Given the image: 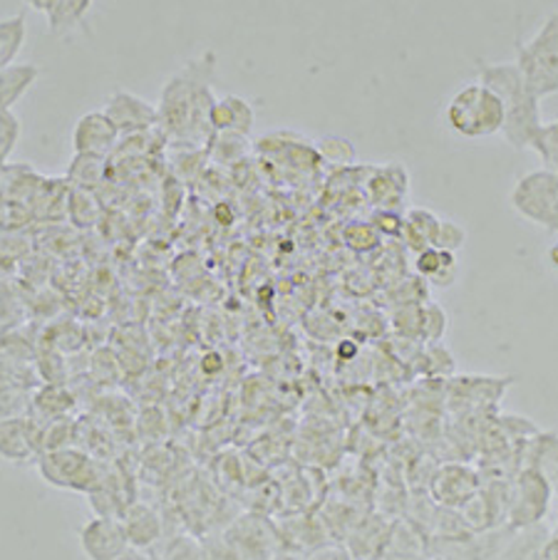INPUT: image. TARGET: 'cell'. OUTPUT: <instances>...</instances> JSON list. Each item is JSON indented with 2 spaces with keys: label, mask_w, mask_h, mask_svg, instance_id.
Here are the masks:
<instances>
[{
  "label": "cell",
  "mask_w": 558,
  "mask_h": 560,
  "mask_svg": "<svg viewBox=\"0 0 558 560\" xmlns=\"http://www.w3.org/2000/svg\"><path fill=\"white\" fill-rule=\"evenodd\" d=\"M479 70V82L489 88L504 105L507 119L501 137L514 149H534L542 132V100L526 85L516 62H487L474 60Z\"/></svg>",
  "instance_id": "1"
},
{
  "label": "cell",
  "mask_w": 558,
  "mask_h": 560,
  "mask_svg": "<svg viewBox=\"0 0 558 560\" xmlns=\"http://www.w3.org/2000/svg\"><path fill=\"white\" fill-rule=\"evenodd\" d=\"M444 119L446 127L462 139H487L501 135L507 112L489 88H484L481 82H469L446 102Z\"/></svg>",
  "instance_id": "2"
},
{
  "label": "cell",
  "mask_w": 558,
  "mask_h": 560,
  "mask_svg": "<svg viewBox=\"0 0 558 560\" xmlns=\"http://www.w3.org/2000/svg\"><path fill=\"white\" fill-rule=\"evenodd\" d=\"M516 65L538 100L558 95V11L538 27L532 40H516Z\"/></svg>",
  "instance_id": "3"
},
{
  "label": "cell",
  "mask_w": 558,
  "mask_h": 560,
  "mask_svg": "<svg viewBox=\"0 0 558 560\" xmlns=\"http://www.w3.org/2000/svg\"><path fill=\"white\" fill-rule=\"evenodd\" d=\"M509 203L521 219L548 233H558V172L544 166L524 174L511 189Z\"/></svg>",
  "instance_id": "4"
},
{
  "label": "cell",
  "mask_w": 558,
  "mask_h": 560,
  "mask_svg": "<svg viewBox=\"0 0 558 560\" xmlns=\"http://www.w3.org/2000/svg\"><path fill=\"white\" fill-rule=\"evenodd\" d=\"M37 474L55 489L65 491H95L100 487V471L97 464L90 459L85 452L72 450V446H62V450L43 452L35 459Z\"/></svg>",
  "instance_id": "5"
},
{
  "label": "cell",
  "mask_w": 558,
  "mask_h": 560,
  "mask_svg": "<svg viewBox=\"0 0 558 560\" xmlns=\"http://www.w3.org/2000/svg\"><path fill=\"white\" fill-rule=\"evenodd\" d=\"M554 493V483L548 476L532 469V466H524L516 476L514 491L509 499V526L519 530L542 524L548 509H551Z\"/></svg>",
  "instance_id": "6"
},
{
  "label": "cell",
  "mask_w": 558,
  "mask_h": 560,
  "mask_svg": "<svg viewBox=\"0 0 558 560\" xmlns=\"http://www.w3.org/2000/svg\"><path fill=\"white\" fill-rule=\"evenodd\" d=\"M80 548L88 560H112L125 553L129 546L123 521L115 516H95L80 528Z\"/></svg>",
  "instance_id": "7"
},
{
  "label": "cell",
  "mask_w": 558,
  "mask_h": 560,
  "mask_svg": "<svg viewBox=\"0 0 558 560\" xmlns=\"http://www.w3.org/2000/svg\"><path fill=\"white\" fill-rule=\"evenodd\" d=\"M432 497L446 509L467 506L479 497V474L464 464L440 466L432 479Z\"/></svg>",
  "instance_id": "8"
},
{
  "label": "cell",
  "mask_w": 558,
  "mask_h": 560,
  "mask_svg": "<svg viewBox=\"0 0 558 560\" xmlns=\"http://www.w3.org/2000/svg\"><path fill=\"white\" fill-rule=\"evenodd\" d=\"M40 456V424L31 415L0 422V459L11 464L35 462Z\"/></svg>",
  "instance_id": "9"
},
{
  "label": "cell",
  "mask_w": 558,
  "mask_h": 560,
  "mask_svg": "<svg viewBox=\"0 0 558 560\" xmlns=\"http://www.w3.org/2000/svg\"><path fill=\"white\" fill-rule=\"evenodd\" d=\"M229 544L234 546L244 560H268L278 546L276 528L260 516L239 518L234 526L226 530Z\"/></svg>",
  "instance_id": "10"
},
{
  "label": "cell",
  "mask_w": 558,
  "mask_h": 560,
  "mask_svg": "<svg viewBox=\"0 0 558 560\" xmlns=\"http://www.w3.org/2000/svg\"><path fill=\"white\" fill-rule=\"evenodd\" d=\"M119 139V129L115 122L102 112H88L78 119L72 129V147L74 154H90L105 159L115 149Z\"/></svg>",
  "instance_id": "11"
},
{
  "label": "cell",
  "mask_w": 558,
  "mask_h": 560,
  "mask_svg": "<svg viewBox=\"0 0 558 560\" xmlns=\"http://www.w3.org/2000/svg\"><path fill=\"white\" fill-rule=\"evenodd\" d=\"M105 115L115 122L119 135H139L160 122V112L127 90H117L109 97Z\"/></svg>",
  "instance_id": "12"
},
{
  "label": "cell",
  "mask_w": 558,
  "mask_h": 560,
  "mask_svg": "<svg viewBox=\"0 0 558 560\" xmlns=\"http://www.w3.org/2000/svg\"><path fill=\"white\" fill-rule=\"evenodd\" d=\"M119 521H123V526L127 530L129 546L144 550V553L154 550L164 538V521L149 503H129Z\"/></svg>",
  "instance_id": "13"
},
{
  "label": "cell",
  "mask_w": 558,
  "mask_h": 560,
  "mask_svg": "<svg viewBox=\"0 0 558 560\" xmlns=\"http://www.w3.org/2000/svg\"><path fill=\"white\" fill-rule=\"evenodd\" d=\"M74 407V397L70 395L68 387L62 385H45L33 389V402H31V417L37 424H48L55 419H65Z\"/></svg>",
  "instance_id": "14"
},
{
  "label": "cell",
  "mask_w": 558,
  "mask_h": 560,
  "mask_svg": "<svg viewBox=\"0 0 558 560\" xmlns=\"http://www.w3.org/2000/svg\"><path fill=\"white\" fill-rule=\"evenodd\" d=\"M415 268L425 280H430L432 285H440V288H450L460 273L457 254H450V250H442L434 246L417 254Z\"/></svg>",
  "instance_id": "15"
},
{
  "label": "cell",
  "mask_w": 558,
  "mask_h": 560,
  "mask_svg": "<svg viewBox=\"0 0 558 560\" xmlns=\"http://www.w3.org/2000/svg\"><path fill=\"white\" fill-rule=\"evenodd\" d=\"M548 534H551V530L542 524L511 530V536L507 538L504 548L499 550L497 560H546L544 544Z\"/></svg>",
  "instance_id": "16"
},
{
  "label": "cell",
  "mask_w": 558,
  "mask_h": 560,
  "mask_svg": "<svg viewBox=\"0 0 558 560\" xmlns=\"http://www.w3.org/2000/svg\"><path fill=\"white\" fill-rule=\"evenodd\" d=\"M211 125L221 129V132H236L239 137H246L251 132V127H254V109H251L246 100L229 95L213 102Z\"/></svg>",
  "instance_id": "17"
},
{
  "label": "cell",
  "mask_w": 558,
  "mask_h": 560,
  "mask_svg": "<svg viewBox=\"0 0 558 560\" xmlns=\"http://www.w3.org/2000/svg\"><path fill=\"white\" fill-rule=\"evenodd\" d=\"M37 78H40V68L31 62H15L0 70V107L11 109L35 85Z\"/></svg>",
  "instance_id": "18"
},
{
  "label": "cell",
  "mask_w": 558,
  "mask_h": 560,
  "mask_svg": "<svg viewBox=\"0 0 558 560\" xmlns=\"http://www.w3.org/2000/svg\"><path fill=\"white\" fill-rule=\"evenodd\" d=\"M440 223H442V219H437L434 213L427 209L407 211L403 238L407 241L409 248L420 254V250L434 246L437 233H440Z\"/></svg>",
  "instance_id": "19"
},
{
  "label": "cell",
  "mask_w": 558,
  "mask_h": 560,
  "mask_svg": "<svg viewBox=\"0 0 558 560\" xmlns=\"http://www.w3.org/2000/svg\"><path fill=\"white\" fill-rule=\"evenodd\" d=\"M92 0H55L50 13H48V25L55 35L70 33L72 27H78L85 15L90 13Z\"/></svg>",
  "instance_id": "20"
},
{
  "label": "cell",
  "mask_w": 558,
  "mask_h": 560,
  "mask_svg": "<svg viewBox=\"0 0 558 560\" xmlns=\"http://www.w3.org/2000/svg\"><path fill=\"white\" fill-rule=\"evenodd\" d=\"M25 33H27L25 15H15V18H8V21H0V70L15 65L18 55H21L25 45Z\"/></svg>",
  "instance_id": "21"
},
{
  "label": "cell",
  "mask_w": 558,
  "mask_h": 560,
  "mask_svg": "<svg viewBox=\"0 0 558 560\" xmlns=\"http://www.w3.org/2000/svg\"><path fill=\"white\" fill-rule=\"evenodd\" d=\"M526 466L542 471L551 481L556 479V474H558V434L556 432H546V434L536 436L532 450H528Z\"/></svg>",
  "instance_id": "22"
},
{
  "label": "cell",
  "mask_w": 558,
  "mask_h": 560,
  "mask_svg": "<svg viewBox=\"0 0 558 560\" xmlns=\"http://www.w3.org/2000/svg\"><path fill=\"white\" fill-rule=\"evenodd\" d=\"M405 191H407V176L403 170H397L395 174L377 172L375 182H372V199H375L383 209H390L395 207L397 201H403Z\"/></svg>",
  "instance_id": "23"
},
{
  "label": "cell",
  "mask_w": 558,
  "mask_h": 560,
  "mask_svg": "<svg viewBox=\"0 0 558 560\" xmlns=\"http://www.w3.org/2000/svg\"><path fill=\"white\" fill-rule=\"evenodd\" d=\"M33 387H35L33 372L27 370L21 360H13L11 354L0 350V395H3V392L33 389Z\"/></svg>",
  "instance_id": "24"
},
{
  "label": "cell",
  "mask_w": 558,
  "mask_h": 560,
  "mask_svg": "<svg viewBox=\"0 0 558 560\" xmlns=\"http://www.w3.org/2000/svg\"><path fill=\"white\" fill-rule=\"evenodd\" d=\"M105 174V159L90 156V154H74V162L70 166V182H74L80 189L100 182V176Z\"/></svg>",
  "instance_id": "25"
},
{
  "label": "cell",
  "mask_w": 558,
  "mask_h": 560,
  "mask_svg": "<svg viewBox=\"0 0 558 560\" xmlns=\"http://www.w3.org/2000/svg\"><path fill=\"white\" fill-rule=\"evenodd\" d=\"M534 152L542 156L546 170L558 172V119H554V122H544L534 144Z\"/></svg>",
  "instance_id": "26"
},
{
  "label": "cell",
  "mask_w": 558,
  "mask_h": 560,
  "mask_svg": "<svg viewBox=\"0 0 558 560\" xmlns=\"http://www.w3.org/2000/svg\"><path fill=\"white\" fill-rule=\"evenodd\" d=\"M160 553L164 560H204L201 540L194 536H174Z\"/></svg>",
  "instance_id": "27"
},
{
  "label": "cell",
  "mask_w": 558,
  "mask_h": 560,
  "mask_svg": "<svg viewBox=\"0 0 558 560\" xmlns=\"http://www.w3.org/2000/svg\"><path fill=\"white\" fill-rule=\"evenodd\" d=\"M31 402H33V389L3 392V395H0V422H3V419L31 415Z\"/></svg>",
  "instance_id": "28"
},
{
  "label": "cell",
  "mask_w": 558,
  "mask_h": 560,
  "mask_svg": "<svg viewBox=\"0 0 558 560\" xmlns=\"http://www.w3.org/2000/svg\"><path fill=\"white\" fill-rule=\"evenodd\" d=\"M446 313L437 303L422 305V340L440 342L446 332Z\"/></svg>",
  "instance_id": "29"
},
{
  "label": "cell",
  "mask_w": 558,
  "mask_h": 560,
  "mask_svg": "<svg viewBox=\"0 0 558 560\" xmlns=\"http://www.w3.org/2000/svg\"><path fill=\"white\" fill-rule=\"evenodd\" d=\"M380 233L375 226L370 223H350L346 229V244L356 250H372L375 246H380Z\"/></svg>",
  "instance_id": "30"
},
{
  "label": "cell",
  "mask_w": 558,
  "mask_h": 560,
  "mask_svg": "<svg viewBox=\"0 0 558 560\" xmlns=\"http://www.w3.org/2000/svg\"><path fill=\"white\" fill-rule=\"evenodd\" d=\"M18 135H21V122L13 117L11 109L0 107V162L3 164H5L8 154L13 152Z\"/></svg>",
  "instance_id": "31"
},
{
  "label": "cell",
  "mask_w": 558,
  "mask_h": 560,
  "mask_svg": "<svg viewBox=\"0 0 558 560\" xmlns=\"http://www.w3.org/2000/svg\"><path fill=\"white\" fill-rule=\"evenodd\" d=\"M464 244H467V231H464V226H460V223H454V221H442L440 223V233H437L434 248L457 254V250L464 248Z\"/></svg>",
  "instance_id": "32"
},
{
  "label": "cell",
  "mask_w": 558,
  "mask_h": 560,
  "mask_svg": "<svg viewBox=\"0 0 558 560\" xmlns=\"http://www.w3.org/2000/svg\"><path fill=\"white\" fill-rule=\"evenodd\" d=\"M201 550H204V560H244L239 550L229 544L226 536L201 540Z\"/></svg>",
  "instance_id": "33"
},
{
  "label": "cell",
  "mask_w": 558,
  "mask_h": 560,
  "mask_svg": "<svg viewBox=\"0 0 558 560\" xmlns=\"http://www.w3.org/2000/svg\"><path fill=\"white\" fill-rule=\"evenodd\" d=\"M372 226L380 233H387V236H403L405 217H399L393 209H380L375 217H372Z\"/></svg>",
  "instance_id": "34"
},
{
  "label": "cell",
  "mask_w": 558,
  "mask_h": 560,
  "mask_svg": "<svg viewBox=\"0 0 558 560\" xmlns=\"http://www.w3.org/2000/svg\"><path fill=\"white\" fill-rule=\"evenodd\" d=\"M427 365H432L430 370H427L430 375H450V372L454 370V360H452V354L442 348V345L432 342L430 352H427Z\"/></svg>",
  "instance_id": "35"
},
{
  "label": "cell",
  "mask_w": 558,
  "mask_h": 560,
  "mask_svg": "<svg viewBox=\"0 0 558 560\" xmlns=\"http://www.w3.org/2000/svg\"><path fill=\"white\" fill-rule=\"evenodd\" d=\"M309 560H352L350 550L340 544H330V546H318L309 556Z\"/></svg>",
  "instance_id": "36"
},
{
  "label": "cell",
  "mask_w": 558,
  "mask_h": 560,
  "mask_svg": "<svg viewBox=\"0 0 558 560\" xmlns=\"http://www.w3.org/2000/svg\"><path fill=\"white\" fill-rule=\"evenodd\" d=\"M164 102H174L170 92H166V95H164ZM191 105H194V95H186V97H184V115H186V119H191ZM172 109L179 112V105H172V107H166V109H160V117L170 115ZM176 112H174V115L170 117V125H172V122H176Z\"/></svg>",
  "instance_id": "37"
},
{
  "label": "cell",
  "mask_w": 558,
  "mask_h": 560,
  "mask_svg": "<svg viewBox=\"0 0 558 560\" xmlns=\"http://www.w3.org/2000/svg\"><path fill=\"white\" fill-rule=\"evenodd\" d=\"M221 368H223V360L219 358L217 352H211L201 360V370L207 372V375H217V372H221Z\"/></svg>",
  "instance_id": "38"
},
{
  "label": "cell",
  "mask_w": 558,
  "mask_h": 560,
  "mask_svg": "<svg viewBox=\"0 0 558 560\" xmlns=\"http://www.w3.org/2000/svg\"><path fill=\"white\" fill-rule=\"evenodd\" d=\"M544 558L546 560H558V528H554L551 534H548V538H546Z\"/></svg>",
  "instance_id": "39"
},
{
  "label": "cell",
  "mask_w": 558,
  "mask_h": 560,
  "mask_svg": "<svg viewBox=\"0 0 558 560\" xmlns=\"http://www.w3.org/2000/svg\"><path fill=\"white\" fill-rule=\"evenodd\" d=\"M25 3L31 5L33 11L43 13V15H48V13H50V8H53V3H55V0H25Z\"/></svg>",
  "instance_id": "40"
},
{
  "label": "cell",
  "mask_w": 558,
  "mask_h": 560,
  "mask_svg": "<svg viewBox=\"0 0 558 560\" xmlns=\"http://www.w3.org/2000/svg\"><path fill=\"white\" fill-rule=\"evenodd\" d=\"M112 560H147V553H144V550H137V548H127L125 553H119L117 558H112Z\"/></svg>",
  "instance_id": "41"
},
{
  "label": "cell",
  "mask_w": 558,
  "mask_h": 560,
  "mask_svg": "<svg viewBox=\"0 0 558 560\" xmlns=\"http://www.w3.org/2000/svg\"><path fill=\"white\" fill-rule=\"evenodd\" d=\"M548 264H551L554 268H558V244H554L551 248H548Z\"/></svg>",
  "instance_id": "42"
},
{
  "label": "cell",
  "mask_w": 558,
  "mask_h": 560,
  "mask_svg": "<svg viewBox=\"0 0 558 560\" xmlns=\"http://www.w3.org/2000/svg\"><path fill=\"white\" fill-rule=\"evenodd\" d=\"M377 560H420V558H405V556H380Z\"/></svg>",
  "instance_id": "43"
},
{
  "label": "cell",
  "mask_w": 558,
  "mask_h": 560,
  "mask_svg": "<svg viewBox=\"0 0 558 560\" xmlns=\"http://www.w3.org/2000/svg\"><path fill=\"white\" fill-rule=\"evenodd\" d=\"M147 560H164V558H162L160 550L154 548V550H149V553H147Z\"/></svg>",
  "instance_id": "44"
},
{
  "label": "cell",
  "mask_w": 558,
  "mask_h": 560,
  "mask_svg": "<svg viewBox=\"0 0 558 560\" xmlns=\"http://www.w3.org/2000/svg\"><path fill=\"white\" fill-rule=\"evenodd\" d=\"M551 483H554V491H556V493H558V474H556V479H554V481H551Z\"/></svg>",
  "instance_id": "45"
},
{
  "label": "cell",
  "mask_w": 558,
  "mask_h": 560,
  "mask_svg": "<svg viewBox=\"0 0 558 560\" xmlns=\"http://www.w3.org/2000/svg\"><path fill=\"white\" fill-rule=\"evenodd\" d=\"M556 528H558V524H556Z\"/></svg>",
  "instance_id": "46"
},
{
  "label": "cell",
  "mask_w": 558,
  "mask_h": 560,
  "mask_svg": "<svg viewBox=\"0 0 558 560\" xmlns=\"http://www.w3.org/2000/svg\"><path fill=\"white\" fill-rule=\"evenodd\" d=\"M434 560H437V558H434Z\"/></svg>",
  "instance_id": "47"
}]
</instances>
